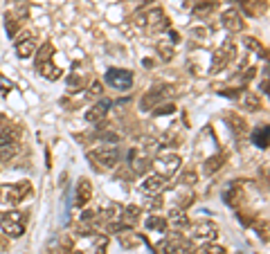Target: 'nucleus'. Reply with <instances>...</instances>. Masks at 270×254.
<instances>
[{
  "instance_id": "obj_22",
  "label": "nucleus",
  "mask_w": 270,
  "mask_h": 254,
  "mask_svg": "<svg viewBox=\"0 0 270 254\" xmlns=\"http://www.w3.org/2000/svg\"><path fill=\"white\" fill-rule=\"evenodd\" d=\"M140 214H142V209H140V207H135V205H128V207H122V221H124V223H128V225L133 227L135 223H138Z\"/></svg>"
},
{
  "instance_id": "obj_41",
  "label": "nucleus",
  "mask_w": 270,
  "mask_h": 254,
  "mask_svg": "<svg viewBox=\"0 0 270 254\" xmlns=\"http://www.w3.org/2000/svg\"><path fill=\"white\" fill-rule=\"evenodd\" d=\"M7 124H9V122H7V115H2V113H0V131H2V128L7 126Z\"/></svg>"
},
{
  "instance_id": "obj_2",
  "label": "nucleus",
  "mask_w": 270,
  "mask_h": 254,
  "mask_svg": "<svg viewBox=\"0 0 270 254\" xmlns=\"http://www.w3.org/2000/svg\"><path fill=\"white\" fill-rule=\"evenodd\" d=\"M86 160L92 164L94 171H108L120 162V151H117V146H99V149L88 151Z\"/></svg>"
},
{
  "instance_id": "obj_4",
  "label": "nucleus",
  "mask_w": 270,
  "mask_h": 254,
  "mask_svg": "<svg viewBox=\"0 0 270 254\" xmlns=\"http://www.w3.org/2000/svg\"><path fill=\"white\" fill-rule=\"evenodd\" d=\"M27 225V214L22 212H7L0 216V227H2L4 236L9 239H20L22 232H25Z\"/></svg>"
},
{
  "instance_id": "obj_33",
  "label": "nucleus",
  "mask_w": 270,
  "mask_h": 254,
  "mask_svg": "<svg viewBox=\"0 0 270 254\" xmlns=\"http://www.w3.org/2000/svg\"><path fill=\"white\" fill-rule=\"evenodd\" d=\"M176 113V104H160L153 108V115L160 117V115H174Z\"/></svg>"
},
{
  "instance_id": "obj_32",
  "label": "nucleus",
  "mask_w": 270,
  "mask_h": 254,
  "mask_svg": "<svg viewBox=\"0 0 270 254\" xmlns=\"http://www.w3.org/2000/svg\"><path fill=\"white\" fill-rule=\"evenodd\" d=\"M194 254H225V248L214 245V243H207V245H202L200 250H196Z\"/></svg>"
},
{
  "instance_id": "obj_14",
  "label": "nucleus",
  "mask_w": 270,
  "mask_h": 254,
  "mask_svg": "<svg viewBox=\"0 0 270 254\" xmlns=\"http://www.w3.org/2000/svg\"><path fill=\"white\" fill-rule=\"evenodd\" d=\"M92 198V185H90L88 178H79L76 182V189H74V205L76 207H86Z\"/></svg>"
},
{
  "instance_id": "obj_42",
  "label": "nucleus",
  "mask_w": 270,
  "mask_h": 254,
  "mask_svg": "<svg viewBox=\"0 0 270 254\" xmlns=\"http://www.w3.org/2000/svg\"><path fill=\"white\" fill-rule=\"evenodd\" d=\"M254 72H256V70H254V68H250L246 74H243V79H246V81H248V79H252V77H254Z\"/></svg>"
},
{
  "instance_id": "obj_7",
  "label": "nucleus",
  "mask_w": 270,
  "mask_h": 254,
  "mask_svg": "<svg viewBox=\"0 0 270 254\" xmlns=\"http://www.w3.org/2000/svg\"><path fill=\"white\" fill-rule=\"evenodd\" d=\"M171 90H174V88H171L169 83H160V86L151 88V90L140 99V110H153L158 104H162V101L171 95Z\"/></svg>"
},
{
  "instance_id": "obj_13",
  "label": "nucleus",
  "mask_w": 270,
  "mask_h": 254,
  "mask_svg": "<svg viewBox=\"0 0 270 254\" xmlns=\"http://www.w3.org/2000/svg\"><path fill=\"white\" fill-rule=\"evenodd\" d=\"M220 25H223L228 32H241L243 29V16L238 14V9H225L220 14Z\"/></svg>"
},
{
  "instance_id": "obj_3",
  "label": "nucleus",
  "mask_w": 270,
  "mask_h": 254,
  "mask_svg": "<svg viewBox=\"0 0 270 254\" xmlns=\"http://www.w3.org/2000/svg\"><path fill=\"white\" fill-rule=\"evenodd\" d=\"M32 194H34V189H32L30 180H20V182H14V185H2L0 187V203L9 205V207H16L22 200L30 198Z\"/></svg>"
},
{
  "instance_id": "obj_43",
  "label": "nucleus",
  "mask_w": 270,
  "mask_h": 254,
  "mask_svg": "<svg viewBox=\"0 0 270 254\" xmlns=\"http://www.w3.org/2000/svg\"><path fill=\"white\" fill-rule=\"evenodd\" d=\"M169 41H174V43H178V34H176V32H169Z\"/></svg>"
},
{
  "instance_id": "obj_44",
  "label": "nucleus",
  "mask_w": 270,
  "mask_h": 254,
  "mask_svg": "<svg viewBox=\"0 0 270 254\" xmlns=\"http://www.w3.org/2000/svg\"><path fill=\"white\" fill-rule=\"evenodd\" d=\"M4 248H7V243H4V241L0 239V250H4Z\"/></svg>"
},
{
  "instance_id": "obj_15",
  "label": "nucleus",
  "mask_w": 270,
  "mask_h": 254,
  "mask_svg": "<svg viewBox=\"0 0 270 254\" xmlns=\"http://www.w3.org/2000/svg\"><path fill=\"white\" fill-rule=\"evenodd\" d=\"M36 52V41L32 34H20V36L16 38V54L20 56V59H27V56H34Z\"/></svg>"
},
{
  "instance_id": "obj_11",
  "label": "nucleus",
  "mask_w": 270,
  "mask_h": 254,
  "mask_svg": "<svg viewBox=\"0 0 270 254\" xmlns=\"http://www.w3.org/2000/svg\"><path fill=\"white\" fill-rule=\"evenodd\" d=\"M216 234H218V227L210 221L196 223V225L189 227V239H194V241H214Z\"/></svg>"
},
{
  "instance_id": "obj_9",
  "label": "nucleus",
  "mask_w": 270,
  "mask_h": 254,
  "mask_svg": "<svg viewBox=\"0 0 270 254\" xmlns=\"http://www.w3.org/2000/svg\"><path fill=\"white\" fill-rule=\"evenodd\" d=\"M158 250H162V254H194V252H196V250H194V245L189 243V241L180 239V236L164 239L160 245H158Z\"/></svg>"
},
{
  "instance_id": "obj_38",
  "label": "nucleus",
  "mask_w": 270,
  "mask_h": 254,
  "mask_svg": "<svg viewBox=\"0 0 270 254\" xmlns=\"http://www.w3.org/2000/svg\"><path fill=\"white\" fill-rule=\"evenodd\" d=\"M151 2H153V0H138V2H135V11H144L148 5H151Z\"/></svg>"
},
{
  "instance_id": "obj_12",
  "label": "nucleus",
  "mask_w": 270,
  "mask_h": 254,
  "mask_svg": "<svg viewBox=\"0 0 270 254\" xmlns=\"http://www.w3.org/2000/svg\"><path fill=\"white\" fill-rule=\"evenodd\" d=\"M166 178H162L160 173H148L146 178L142 180V185H140V194H144V196H156V194H160L162 189L166 187Z\"/></svg>"
},
{
  "instance_id": "obj_23",
  "label": "nucleus",
  "mask_w": 270,
  "mask_h": 254,
  "mask_svg": "<svg viewBox=\"0 0 270 254\" xmlns=\"http://www.w3.org/2000/svg\"><path fill=\"white\" fill-rule=\"evenodd\" d=\"M169 221H171V225H176V227H189V216L184 214V209H180V207L171 209Z\"/></svg>"
},
{
  "instance_id": "obj_28",
  "label": "nucleus",
  "mask_w": 270,
  "mask_h": 254,
  "mask_svg": "<svg viewBox=\"0 0 270 254\" xmlns=\"http://www.w3.org/2000/svg\"><path fill=\"white\" fill-rule=\"evenodd\" d=\"M252 142H254V146H259V149H266V146H268V126H266V124L254 131Z\"/></svg>"
},
{
  "instance_id": "obj_40",
  "label": "nucleus",
  "mask_w": 270,
  "mask_h": 254,
  "mask_svg": "<svg viewBox=\"0 0 270 254\" xmlns=\"http://www.w3.org/2000/svg\"><path fill=\"white\" fill-rule=\"evenodd\" d=\"M153 198H156V200H151V203H148V207H151V209H160L162 207V198H160V196H153Z\"/></svg>"
},
{
  "instance_id": "obj_17",
  "label": "nucleus",
  "mask_w": 270,
  "mask_h": 254,
  "mask_svg": "<svg viewBox=\"0 0 270 254\" xmlns=\"http://www.w3.org/2000/svg\"><path fill=\"white\" fill-rule=\"evenodd\" d=\"M20 135H22V128L20 126H4L2 131H0V146H16L18 142H20Z\"/></svg>"
},
{
  "instance_id": "obj_16",
  "label": "nucleus",
  "mask_w": 270,
  "mask_h": 254,
  "mask_svg": "<svg viewBox=\"0 0 270 254\" xmlns=\"http://www.w3.org/2000/svg\"><path fill=\"white\" fill-rule=\"evenodd\" d=\"M225 122L230 124V131H232V135L236 137V140L246 137V133H248V124H246V119H243L241 115H236V113H228V115H225Z\"/></svg>"
},
{
  "instance_id": "obj_25",
  "label": "nucleus",
  "mask_w": 270,
  "mask_h": 254,
  "mask_svg": "<svg viewBox=\"0 0 270 254\" xmlns=\"http://www.w3.org/2000/svg\"><path fill=\"white\" fill-rule=\"evenodd\" d=\"M243 108L250 110V113L261 110V97L254 95V92H246V95H243Z\"/></svg>"
},
{
  "instance_id": "obj_36",
  "label": "nucleus",
  "mask_w": 270,
  "mask_h": 254,
  "mask_svg": "<svg viewBox=\"0 0 270 254\" xmlns=\"http://www.w3.org/2000/svg\"><path fill=\"white\" fill-rule=\"evenodd\" d=\"M180 182H182L184 187H187V185H194V182H196V171H184L182 176H180Z\"/></svg>"
},
{
  "instance_id": "obj_6",
  "label": "nucleus",
  "mask_w": 270,
  "mask_h": 254,
  "mask_svg": "<svg viewBox=\"0 0 270 254\" xmlns=\"http://www.w3.org/2000/svg\"><path fill=\"white\" fill-rule=\"evenodd\" d=\"M180 164H182V160H180V155H176V153H162V155H158L156 158V162H153V167H156V173H160L162 178H174L176 176V171L180 169Z\"/></svg>"
},
{
  "instance_id": "obj_34",
  "label": "nucleus",
  "mask_w": 270,
  "mask_h": 254,
  "mask_svg": "<svg viewBox=\"0 0 270 254\" xmlns=\"http://www.w3.org/2000/svg\"><path fill=\"white\" fill-rule=\"evenodd\" d=\"M14 16H16L18 20H22V18H27V16H30V7L25 5V2H18L16 5V11H12Z\"/></svg>"
},
{
  "instance_id": "obj_1",
  "label": "nucleus",
  "mask_w": 270,
  "mask_h": 254,
  "mask_svg": "<svg viewBox=\"0 0 270 254\" xmlns=\"http://www.w3.org/2000/svg\"><path fill=\"white\" fill-rule=\"evenodd\" d=\"M52 56H54V45L48 41V43H43V45L38 47V52L34 54V65H36V70H38V74H43L50 81H56V79H61V70L52 63Z\"/></svg>"
},
{
  "instance_id": "obj_19",
  "label": "nucleus",
  "mask_w": 270,
  "mask_h": 254,
  "mask_svg": "<svg viewBox=\"0 0 270 254\" xmlns=\"http://www.w3.org/2000/svg\"><path fill=\"white\" fill-rule=\"evenodd\" d=\"M108 108H110V101H108V99L97 101V104H94L92 108H90L88 113H86V119H88V122H102V119L106 117Z\"/></svg>"
},
{
  "instance_id": "obj_27",
  "label": "nucleus",
  "mask_w": 270,
  "mask_h": 254,
  "mask_svg": "<svg viewBox=\"0 0 270 254\" xmlns=\"http://www.w3.org/2000/svg\"><path fill=\"white\" fill-rule=\"evenodd\" d=\"M156 52L160 54L162 61H171V59H174V45H171V41H158L156 43Z\"/></svg>"
},
{
  "instance_id": "obj_26",
  "label": "nucleus",
  "mask_w": 270,
  "mask_h": 254,
  "mask_svg": "<svg viewBox=\"0 0 270 254\" xmlns=\"http://www.w3.org/2000/svg\"><path fill=\"white\" fill-rule=\"evenodd\" d=\"M117 241H120V245H122V248H126V250H130V248H135V245L142 243L140 236L128 234V232H120V234H117Z\"/></svg>"
},
{
  "instance_id": "obj_5",
  "label": "nucleus",
  "mask_w": 270,
  "mask_h": 254,
  "mask_svg": "<svg viewBox=\"0 0 270 254\" xmlns=\"http://www.w3.org/2000/svg\"><path fill=\"white\" fill-rule=\"evenodd\" d=\"M234 59H236V45H234L232 41H225L223 45L214 52V56H212L210 72H220V70L228 68Z\"/></svg>"
},
{
  "instance_id": "obj_39",
  "label": "nucleus",
  "mask_w": 270,
  "mask_h": 254,
  "mask_svg": "<svg viewBox=\"0 0 270 254\" xmlns=\"http://www.w3.org/2000/svg\"><path fill=\"white\" fill-rule=\"evenodd\" d=\"M106 243H108L106 239H102V241H99V243H97V248H94V254H106Z\"/></svg>"
},
{
  "instance_id": "obj_30",
  "label": "nucleus",
  "mask_w": 270,
  "mask_h": 254,
  "mask_svg": "<svg viewBox=\"0 0 270 254\" xmlns=\"http://www.w3.org/2000/svg\"><path fill=\"white\" fill-rule=\"evenodd\" d=\"M18 27H20V25H18V18L12 14V11H7V14H4V29H7V34L9 36H16Z\"/></svg>"
},
{
  "instance_id": "obj_45",
  "label": "nucleus",
  "mask_w": 270,
  "mask_h": 254,
  "mask_svg": "<svg viewBox=\"0 0 270 254\" xmlns=\"http://www.w3.org/2000/svg\"><path fill=\"white\" fill-rule=\"evenodd\" d=\"M72 254H84V252H72Z\"/></svg>"
},
{
  "instance_id": "obj_37",
  "label": "nucleus",
  "mask_w": 270,
  "mask_h": 254,
  "mask_svg": "<svg viewBox=\"0 0 270 254\" xmlns=\"http://www.w3.org/2000/svg\"><path fill=\"white\" fill-rule=\"evenodd\" d=\"M102 90H104V86L99 81H94L92 86H90V97H99L102 95Z\"/></svg>"
},
{
  "instance_id": "obj_10",
  "label": "nucleus",
  "mask_w": 270,
  "mask_h": 254,
  "mask_svg": "<svg viewBox=\"0 0 270 254\" xmlns=\"http://www.w3.org/2000/svg\"><path fill=\"white\" fill-rule=\"evenodd\" d=\"M106 81L110 83L112 88H117V90H130V86H133V72L110 68L106 72Z\"/></svg>"
},
{
  "instance_id": "obj_35",
  "label": "nucleus",
  "mask_w": 270,
  "mask_h": 254,
  "mask_svg": "<svg viewBox=\"0 0 270 254\" xmlns=\"http://www.w3.org/2000/svg\"><path fill=\"white\" fill-rule=\"evenodd\" d=\"M58 254H72V239H70V236H66V239L61 241V248H58Z\"/></svg>"
},
{
  "instance_id": "obj_29",
  "label": "nucleus",
  "mask_w": 270,
  "mask_h": 254,
  "mask_svg": "<svg viewBox=\"0 0 270 254\" xmlns=\"http://www.w3.org/2000/svg\"><path fill=\"white\" fill-rule=\"evenodd\" d=\"M243 45L248 47V50H252V52H256V54L261 56V59H266V47L261 45L259 41H256L254 36H243Z\"/></svg>"
},
{
  "instance_id": "obj_8",
  "label": "nucleus",
  "mask_w": 270,
  "mask_h": 254,
  "mask_svg": "<svg viewBox=\"0 0 270 254\" xmlns=\"http://www.w3.org/2000/svg\"><path fill=\"white\" fill-rule=\"evenodd\" d=\"M146 27L151 29L153 34H162L171 27V20L166 18L162 7H151V9L146 11Z\"/></svg>"
},
{
  "instance_id": "obj_31",
  "label": "nucleus",
  "mask_w": 270,
  "mask_h": 254,
  "mask_svg": "<svg viewBox=\"0 0 270 254\" xmlns=\"http://www.w3.org/2000/svg\"><path fill=\"white\" fill-rule=\"evenodd\" d=\"M81 86H84V77H81L79 72H72L70 77H68V88H70V92L81 90Z\"/></svg>"
},
{
  "instance_id": "obj_20",
  "label": "nucleus",
  "mask_w": 270,
  "mask_h": 254,
  "mask_svg": "<svg viewBox=\"0 0 270 254\" xmlns=\"http://www.w3.org/2000/svg\"><path fill=\"white\" fill-rule=\"evenodd\" d=\"M225 164V155L223 153H218V155H212V158H207L205 160V164H202V171L207 173V176H214L216 171H218L220 167Z\"/></svg>"
},
{
  "instance_id": "obj_24",
  "label": "nucleus",
  "mask_w": 270,
  "mask_h": 254,
  "mask_svg": "<svg viewBox=\"0 0 270 254\" xmlns=\"http://www.w3.org/2000/svg\"><path fill=\"white\" fill-rule=\"evenodd\" d=\"M166 225H169V221H166L164 216H156V214H151V216L146 218V230H153V232H166Z\"/></svg>"
},
{
  "instance_id": "obj_21",
  "label": "nucleus",
  "mask_w": 270,
  "mask_h": 254,
  "mask_svg": "<svg viewBox=\"0 0 270 254\" xmlns=\"http://www.w3.org/2000/svg\"><path fill=\"white\" fill-rule=\"evenodd\" d=\"M214 9H216V2H214V0H210V2H198V5H194L192 7V14L196 16V18H207V16H210Z\"/></svg>"
},
{
  "instance_id": "obj_18",
  "label": "nucleus",
  "mask_w": 270,
  "mask_h": 254,
  "mask_svg": "<svg viewBox=\"0 0 270 254\" xmlns=\"http://www.w3.org/2000/svg\"><path fill=\"white\" fill-rule=\"evenodd\" d=\"M223 200H225V205H230V207H238V205H241V200H243V187H241V182H232V185L225 189Z\"/></svg>"
}]
</instances>
